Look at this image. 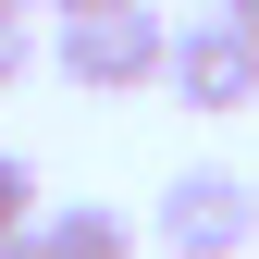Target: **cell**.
Masks as SVG:
<instances>
[{"label": "cell", "instance_id": "6da1fadb", "mask_svg": "<svg viewBox=\"0 0 259 259\" xmlns=\"http://www.w3.org/2000/svg\"><path fill=\"white\" fill-rule=\"evenodd\" d=\"M148 235H160V259H247L259 247V185L235 160H185V173L160 185Z\"/></svg>", "mask_w": 259, "mask_h": 259}, {"label": "cell", "instance_id": "7a4b0ae2", "mask_svg": "<svg viewBox=\"0 0 259 259\" xmlns=\"http://www.w3.org/2000/svg\"><path fill=\"white\" fill-rule=\"evenodd\" d=\"M160 50H173V25L148 13V0H123V13H62V87H87V99H136V87H160Z\"/></svg>", "mask_w": 259, "mask_h": 259}, {"label": "cell", "instance_id": "3957f363", "mask_svg": "<svg viewBox=\"0 0 259 259\" xmlns=\"http://www.w3.org/2000/svg\"><path fill=\"white\" fill-rule=\"evenodd\" d=\"M160 87H173L185 111H259V50L222 13H198V25H173V50H160Z\"/></svg>", "mask_w": 259, "mask_h": 259}, {"label": "cell", "instance_id": "277c9868", "mask_svg": "<svg viewBox=\"0 0 259 259\" xmlns=\"http://www.w3.org/2000/svg\"><path fill=\"white\" fill-rule=\"evenodd\" d=\"M37 247H50V259H136V210H99V198L37 210Z\"/></svg>", "mask_w": 259, "mask_h": 259}, {"label": "cell", "instance_id": "5b68a950", "mask_svg": "<svg viewBox=\"0 0 259 259\" xmlns=\"http://www.w3.org/2000/svg\"><path fill=\"white\" fill-rule=\"evenodd\" d=\"M37 160H25V148H0V247H13V235H37Z\"/></svg>", "mask_w": 259, "mask_h": 259}, {"label": "cell", "instance_id": "8992f818", "mask_svg": "<svg viewBox=\"0 0 259 259\" xmlns=\"http://www.w3.org/2000/svg\"><path fill=\"white\" fill-rule=\"evenodd\" d=\"M37 74V13H0V87Z\"/></svg>", "mask_w": 259, "mask_h": 259}, {"label": "cell", "instance_id": "52a82bcc", "mask_svg": "<svg viewBox=\"0 0 259 259\" xmlns=\"http://www.w3.org/2000/svg\"><path fill=\"white\" fill-rule=\"evenodd\" d=\"M222 25H235V37H247V50H259V0H222Z\"/></svg>", "mask_w": 259, "mask_h": 259}, {"label": "cell", "instance_id": "ba28073f", "mask_svg": "<svg viewBox=\"0 0 259 259\" xmlns=\"http://www.w3.org/2000/svg\"><path fill=\"white\" fill-rule=\"evenodd\" d=\"M37 13H123V0H37Z\"/></svg>", "mask_w": 259, "mask_h": 259}, {"label": "cell", "instance_id": "9c48e42d", "mask_svg": "<svg viewBox=\"0 0 259 259\" xmlns=\"http://www.w3.org/2000/svg\"><path fill=\"white\" fill-rule=\"evenodd\" d=\"M0 259H50V247H37V235H13V247H0Z\"/></svg>", "mask_w": 259, "mask_h": 259}, {"label": "cell", "instance_id": "30bf717a", "mask_svg": "<svg viewBox=\"0 0 259 259\" xmlns=\"http://www.w3.org/2000/svg\"><path fill=\"white\" fill-rule=\"evenodd\" d=\"M0 13H37V0H0Z\"/></svg>", "mask_w": 259, "mask_h": 259}]
</instances>
